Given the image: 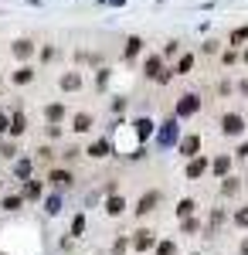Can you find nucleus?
Instances as JSON below:
<instances>
[{"label":"nucleus","mask_w":248,"mask_h":255,"mask_svg":"<svg viewBox=\"0 0 248 255\" xmlns=\"http://www.w3.org/2000/svg\"><path fill=\"white\" fill-rule=\"evenodd\" d=\"M170 75H173V72H167L163 55H150V58H146V79L160 82V85H167V82H170Z\"/></svg>","instance_id":"obj_1"},{"label":"nucleus","mask_w":248,"mask_h":255,"mask_svg":"<svg viewBox=\"0 0 248 255\" xmlns=\"http://www.w3.org/2000/svg\"><path fill=\"white\" fill-rule=\"evenodd\" d=\"M197 109H201V99L194 96V92H187V96H180V102H177V116H180V119L194 116Z\"/></svg>","instance_id":"obj_2"},{"label":"nucleus","mask_w":248,"mask_h":255,"mask_svg":"<svg viewBox=\"0 0 248 255\" xmlns=\"http://www.w3.org/2000/svg\"><path fill=\"white\" fill-rule=\"evenodd\" d=\"M242 129H245V119L238 116V113H228V116L221 119V133L225 136H238Z\"/></svg>","instance_id":"obj_3"},{"label":"nucleus","mask_w":248,"mask_h":255,"mask_svg":"<svg viewBox=\"0 0 248 255\" xmlns=\"http://www.w3.org/2000/svg\"><path fill=\"white\" fill-rule=\"evenodd\" d=\"M177 136H180V133H177V119H167V123H163V129L156 133V143H160V146H173Z\"/></svg>","instance_id":"obj_4"},{"label":"nucleus","mask_w":248,"mask_h":255,"mask_svg":"<svg viewBox=\"0 0 248 255\" xmlns=\"http://www.w3.org/2000/svg\"><path fill=\"white\" fill-rule=\"evenodd\" d=\"M48 184L58 187V191H65V187H72V184H75V177H72V170H61V167H58V170L48 174Z\"/></svg>","instance_id":"obj_5"},{"label":"nucleus","mask_w":248,"mask_h":255,"mask_svg":"<svg viewBox=\"0 0 248 255\" xmlns=\"http://www.w3.org/2000/svg\"><path fill=\"white\" fill-rule=\"evenodd\" d=\"M156 204H160V191H146L139 197V204H136V215H150Z\"/></svg>","instance_id":"obj_6"},{"label":"nucleus","mask_w":248,"mask_h":255,"mask_svg":"<svg viewBox=\"0 0 248 255\" xmlns=\"http://www.w3.org/2000/svg\"><path fill=\"white\" fill-rule=\"evenodd\" d=\"M133 245H136V252H150L153 245H156V238H153V232H146V228H139L133 235Z\"/></svg>","instance_id":"obj_7"},{"label":"nucleus","mask_w":248,"mask_h":255,"mask_svg":"<svg viewBox=\"0 0 248 255\" xmlns=\"http://www.w3.org/2000/svg\"><path fill=\"white\" fill-rule=\"evenodd\" d=\"M10 51H14V58H17V61H27L31 55H34V41L20 38V41H14V48H10Z\"/></svg>","instance_id":"obj_8"},{"label":"nucleus","mask_w":248,"mask_h":255,"mask_svg":"<svg viewBox=\"0 0 248 255\" xmlns=\"http://www.w3.org/2000/svg\"><path fill=\"white\" fill-rule=\"evenodd\" d=\"M123 211H126V201H123L119 194H109V197H106V215H109V218L123 215Z\"/></svg>","instance_id":"obj_9"},{"label":"nucleus","mask_w":248,"mask_h":255,"mask_svg":"<svg viewBox=\"0 0 248 255\" xmlns=\"http://www.w3.org/2000/svg\"><path fill=\"white\" fill-rule=\"evenodd\" d=\"M24 129H27V119H24V113H14V116H10V126H7V133H10V136H24Z\"/></svg>","instance_id":"obj_10"},{"label":"nucleus","mask_w":248,"mask_h":255,"mask_svg":"<svg viewBox=\"0 0 248 255\" xmlns=\"http://www.w3.org/2000/svg\"><path fill=\"white\" fill-rule=\"evenodd\" d=\"M197 150H201V136H184L180 139V153L191 160V157H197Z\"/></svg>","instance_id":"obj_11"},{"label":"nucleus","mask_w":248,"mask_h":255,"mask_svg":"<svg viewBox=\"0 0 248 255\" xmlns=\"http://www.w3.org/2000/svg\"><path fill=\"white\" fill-rule=\"evenodd\" d=\"M65 92H75V89H82V72H68V75H61V82H58Z\"/></svg>","instance_id":"obj_12"},{"label":"nucleus","mask_w":248,"mask_h":255,"mask_svg":"<svg viewBox=\"0 0 248 255\" xmlns=\"http://www.w3.org/2000/svg\"><path fill=\"white\" fill-rule=\"evenodd\" d=\"M204 170H208V160H204V157H191V163H187V177H191V180H197Z\"/></svg>","instance_id":"obj_13"},{"label":"nucleus","mask_w":248,"mask_h":255,"mask_svg":"<svg viewBox=\"0 0 248 255\" xmlns=\"http://www.w3.org/2000/svg\"><path fill=\"white\" fill-rule=\"evenodd\" d=\"M72 129H75V133H89V129H92V116H89V113H78V116L72 119Z\"/></svg>","instance_id":"obj_14"},{"label":"nucleus","mask_w":248,"mask_h":255,"mask_svg":"<svg viewBox=\"0 0 248 255\" xmlns=\"http://www.w3.org/2000/svg\"><path fill=\"white\" fill-rule=\"evenodd\" d=\"M109 150H113V143H109V139H96V143H92V146H89V157H106V153H109Z\"/></svg>","instance_id":"obj_15"},{"label":"nucleus","mask_w":248,"mask_h":255,"mask_svg":"<svg viewBox=\"0 0 248 255\" xmlns=\"http://www.w3.org/2000/svg\"><path fill=\"white\" fill-rule=\"evenodd\" d=\"M44 116H48V123H61V119H65V106H61V102H51V106L44 109Z\"/></svg>","instance_id":"obj_16"},{"label":"nucleus","mask_w":248,"mask_h":255,"mask_svg":"<svg viewBox=\"0 0 248 255\" xmlns=\"http://www.w3.org/2000/svg\"><path fill=\"white\" fill-rule=\"evenodd\" d=\"M41 191H44V187H41V180H31V184H24V201H38L41 197Z\"/></svg>","instance_id":"obj_17"},{"label":"nucleus","mask_w":248,"mask_h":255,"mask_svg":"<svg viewBox=\"0 0 248 255\" xmlns=\"http://www.w3.org/2000/svg\"><path fill=\"white\" fill-rule=\"evenodd\" d=\"M31 79H34V68H31V65H20L17 72H14V82H17V85H27Z\"/></svg>","instance_id":"obj_18"},{"label":"nucleus","mask_w":248,"mask_h":255,"mask_svg":"<svg viewBox=\"0 0 248 255\" xmlns=\"http://www.w3.org/2000/svg\"><path fill=\"white\" fill-rule=\"evenodd\" d=\"M133 126H136V136H139V139H146L153 133V123H150V119H136Z\"/></svg>","instance_id":"obj_19"},{"label":"nucleus","mask_w":248,"mask_h":255,"mask_svg":"<svg viewBox=\"0 0 248 255\" xmlns=\"http://www.w3.org/2000/svg\"><path fill=\"white\" fill-rule=\"evenodd\" d=\"M194 68V55H180V61H177V72L173 75H187Z\"/></svg>","instance_id":"obj_20"},{"label":"nucleus","mask_w":248,"mask_h":255,"mask_svg":"<svg viewBox=\"0 0 248 255\" xmlns=\"http://www.w3.org/2000/svg\"><path fill=\"white\" fill-rule=\"evenodd\" d=\"M221 225H225V211L218 208V211H211V221H208V235H211V232H218Z\"/></svg>","instance_id":"obj_21"},{"label":"nucleus","mask_w":248,"mask_h":255,"mask_svg":"<svg viewBox=\"0 0 248 255\" xmlns=\"http://www.w3.org/2000/svg\"><path fill=\"white\" fill-rule=\"evenodd\" d=\"M143 51V38H129L126 41V58H136Z\"/></svg>","instance_id":"obj_22"},{"label":"nucleus","mask_w":248,"mask_h":255,"mask_svg":"<svg viewBox=\"0 0 248 255\" xmlns=\"http://www.w3.org/2000/svg\"><path fill=\"white\" fill-rule=\"evenodd\" d=\"M72 235H75V238L85 235V215H82V211H78V215L72 218Z\"/></svg>","instance_id":"obj_23"},{"label":"nucleus","mask_w":248,"mask_h":255,"mask_svg":"<svg viewBox=\"0 0 248 255\" xmlns=\"http://www.w3.org/2000/svg\"><path fill=\"white\" fill-rule=\"evenodd\" d=\"M44 211H48V215H58V211H61V197H58V194L44 197Z\"/></svg>","instance_id":"obj_24"},{"label":"nucleus","mask_w":248,"mask_h":255,"mask_svg":"<svg viewBox=\"0 0 248 255\" xmlns=\"http://www.w3.org/2000/svg\"><path fill=\"white\" fill-rule=\"evenodd\" d=\"M211 167H214V174L228 177V170H231V160H228V157H218V160H214V163H211Z\"/></svg>","instance_id":"obj_25"},{"label":"nucleus","mask_w":248,"mask_h":255,"mask_svg":"<svg viewBox=\"0 0 248 255\" xmlns=\"http://www.w3.org/2000/svg\"><path fill=\"white\" fill-rule=\"evenodd\" d=\"M31 170H34L31 160H17V163H14V174H17V177H31Z\"/></svg>","instance_id":"obj_26"},{"label":"nucleus","mask_w":248,"mask_h":255,"mask_svg":"<svg viewBox=\"0 0 248 255\" xmlns=\"http://www.w3.org/2000/svg\"><path fill=\"white\" fill-rule=\"evenodd\" d=\"M177 215H180V218H191L194 215V201H191V197H184V201L177 204Z\"/></svg>","instance_id":"obj_27"},{"label":"nucleus","mask_w":248,"mask_h":255,"mask_svg":"<svg viewBox=\"0 0 248 255\" xmlns=\"http://www.w3.org/2000/svg\"><path fill=\"white\" fill-rule=\"evenodd\" d=\"M248 41V24L245 27H235V31H231V44H245Z\"/></svg>","instance_id":"obj_28"},{"label":"nucleus","mask_w":248,"mask_h":255,"mask_svg":"<svg viewBox=\"0 0 248 255\" xmlns=\"http://www.w3.org/2000/svg\"><path fill=\"white\" fill-rule=\"evenodd\" d=\"M20 204H24V197L14 194V197H3V211H17Z\"/></svg>","instance_id":"obj_29"},{"label":"nucleus","mask_w":248,"mask_h":255,"mask_svg":"<svg viewBox=\"0 0 248 255\" xmlns=\"http://www.w3.org/2000/svg\"><path fill=\"white\" fill-rule=\"evenodd\" d=\"M126 249H129V238H116V245H113V255H126Z\"/></svg>","instance_id":"obj_30"},{"label":"nucleus","mask_w":248,"mask_h":255,"mask_svg":"<svg viewBox=\"0 0 248 255\" xmlns=\"http://www.w3.org/2000/svg\"><path fill=\"white\" fill-rule=\"evenodd\" d=\"M235 225H238V228H248V208L235 211Z\"/></svg>","instance_id":"obj_31"},{"label":"nucleus","mask_w":248,"mask_h":255,"mask_svg":"<svg viewBox=\"0 0 248 255\" xmlns=\"http://www.w3.org/2000/svg\"><path fill=\"white\" fill-rule=\"evenodd\" d=\"M221 191H225V194H235V191H238V180H235V177H225Z\"/></svg>","instance_id":"obj_32"},{"label":"nucleus","mask_w":248,"mask_h":255,"mask_svg":"<svg viewBox=\"0 0 248 255\" xmlns=\"http://www.w3.org/2000/svg\"><path fill=\"white\" fill-rule=\"evenodd\" d=\"M173 252H177L173 242H160V245H156V255H173Z\"/></svg>","instance_id":"obj_33"},{"label":"nucleus","mask_w":248,"mask_h":255,"mask_svg":"<svg viewBox=\"0 0 248 255\" xmlns=\"http://www.w3.org/2000/svg\"><path fill=\"white\" fill-rule=\"evenodd\" d=\"M14 153H17L14 143H3V146H0V157H14Z\"/></svg>","instance_id":"obj_34"},{"label":"nucleus","mask_w":248,"mask_h":255,"mask_svg":"<svg viewBox=\"0 0 248 255\" xmlns=\"http://www.w3.org/2000/svg\"><path fill=\"white\" fill-rule=\"evenodd\" d=\"M177 48H180V44H177V41H170V44L163 48V58H170V55H177Z\"/></svg>","instance_id":"obj_35"},{"label":"nucleus","mask_w":248,"mask_h":255,"mask_svg":"<svg viewBox=\"0 0 248 255\" xmlns=\"http://www.w3.org/2000/svg\"><path fill=\"white\" fill-rule=\"evenodd\" d=\"M184 232H187V235L197 232V221H194V218H184Z\"/></svg>","instance_id":"obj_36"},{"label":"nucleus","mask_w":248,"mask_h":255,"mask_svg":"<svg viewBox=\"0 0 248 255\" xmlns=\"http://www.w3.org/2000/svg\"><path fill=\"white\" fill-rule=\"evenodd\" d=\"M106 82H109V68H102V72H99V89H106Z\"/></svg>","instance_id":"obj_37"},{"label":"nucleus","mask_w":248,"mask_h":255,"mask_svg":"<svg viewBox=\"0 0 248 255\" xmlns=\"http://www.w3.org/2000/svg\"><path fill=\"white\" fill-rule=\"evenodd\" d=\"M7 126H10V116H3V113H0V133H7Z\"/></svg>","instance_id":"obj_38"},{"label":"nucleus","mask_w":248,"mask_h":255,"mask_svg":"<svg viewBox=\"0 0 248 255\" xmlns=\"http://www.w3.org/2000/svg\"><path fill=\"white\" fill-rule=\"evenodd\" d=\"M238 157H248V143H242V146H238Z\"/></svg>","instance_id":"obj_39"},{"label":"nucleus","mask_w":248,"mask_h":255,"mask_svg":"<svg viewBox=\"0 0 248 255\" xmlns=\"http://www.w3.org/2000/svg\"><path fill=\"white\" fill-rule=\"evenodd\" d=\"M242 255H248V238H245V242H242Z\"/></svg>","instance_id":"obj_40"},{"label":"nucleus","mask_w":248,"mask_h":255,"mask_svg":"<svg viewBox=\"0 0 248 255\" xmlns=\"http://www.w3.org/2000/svg\"><path fill=\"white\" fill-rule=\"evenodd\" d=\"M245 61H248V51H245Z\"/></svg>","instance_id":"obj_41"},{"label":"nucleus","mask_w":248,"mask_h":255,"mask_svg":"<svg viewBox=\"0 0 248 255\" xmlns=\"http://www.w3.org/2000/svg\"><path fill=\"white\" fill-rule=\"evenodd\" d=\"M31 3H38V0H31Z\"/></svg>","instance_id":"obj_42"},{"label":"nucleus","mask_w":248,"mask_h":255,"mask_svg":"<svg viewBox=\"0 0 248 255\" xmlns=\"http://www.w3.org/2000/svg\"><path fill=\"white\" fill-rule=\"evenodd\" d=\"M0 184H3V180H0Z\"/></svg>","instance_id":"obj_43"}]
</instances>
